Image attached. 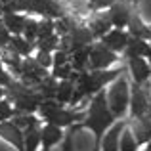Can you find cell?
<instances>
[{"label": "cell", "instance_id": "6da1fadb", "mask_svg": "<svg viewBox=\"0 0 151 151\" xmlns=\"http://www.w3.org/2000/svg\"><path fill=\"white\" fill-rule=\"evenodd\" d=\"M115 121V115L111 113L109 105H107V100H105V94H96V98L90 103V113L86 117V121L82 122V126L90 128L94 134H96V145L94 149H100L101 145V136L105 132V128H109Z\"/></svg>", "mask_w": 151, "mask_h": 151}, {"label": "cell", "instance_id": "7a4b0ae2", "mask_svg": "<svg viewBox=\"0 0 151 151\" xmlns=\"http://www.w3.org/2000/svg\"><path fill=\"white\" fill-rule=\"evenodd\" d=\"M6 12H37L46 17H63V8L55 0H10L4 8Z\"/></svg>", "mask_w": 151, "mask_h": 151}, {"label": "cell", "instance_id": "3957f363", "mask_svg": "<svg viewBox=\"0 0 151 151\" xmlns=\"http://www.w3.org/2000/svg\"><path fill=\"white\" fill-rule=\"evenodd\" d=\"M107 105H109L111 113L115 117H122L126 113V105H128V82H126V78L122 75L111 86L109 96H107Z\"/></svg>", "mask_w": 151, "mask_h": 151}, {"label": "cell", "instance_id": "277c9868", "mask_svg": "<svg viewBox=\"0 0 151 151\" xmlns=\"http://www.w3.org/2000/svg\"><path fill=\"white\" fill-rule=\"evenodd\" d=\"M46 69L44 67H40L38 65V61L35 58H29V59H25V61L21 63V77H23V84H27V86H38L42 81L46 78Z\"/></svg>", "mask_w": 151, "mask_h": 151}, {"label": "cell", "instance_id": "5b68a950", "mask_svg": "<svg viewBox=\"0 0 151 151\" xmlns=\"http://www.w3.org/2000/svg\"><path fill=\"white\" fill-rule=\"evenodd\" d=\"M115 59H117L115 52H111L103 44H96L90 50V65H92V69H105L111 63H115Z\"/></svg>", "mask_w": 151, "mask_h": 151}, {"label": "cell", "instance_id": "8992f818", "mask_svg": "<svg viewBox=\"0 0 151 151\" xmlns=\"http://www.w3.org/2000/svg\"><path fill=\"white\" fill-rule=\"evenodd\" d=\"M0 136L6 142H10L17 151L25 149V134H23L21 128H17L14 122H2V124H0Z\"/></svg>", "mask_w": 151, "mask_h": 151}, {"label": "cell", "instance_id": "52a82bcc", "mask_svg": "<svg viewBox=\"0 0 151 151\" xmlns=\"http://www.w3.org/2000/svg\"><path fill=\"white\" fill-rule=\"evenodd\" d=\"M130 0H121V2H115L109 10V17L113 21L115 27L122 29L124 25H128V19L132 15V10H130Z\"/></svg>", "mask_w": 151, "mask_h": 151}, {"label": "cell", "instance_id": "ba28073f", "mask_svg": "<svg viewBox=\"0 0 151 151\" xmlns=\"http://www.w3.org/2000/svg\"><path fill=\"white\" fill-rule=\"evenodd\" d=\"M92 38H94V35H92V31H90V27H84V25L75 27L69 33L71 52H77L81 48H86V46H92Z\"/></svg>", "mask_w": 151, "mask_h": 151}, {"label": "cell", "instance_id": "9c48e42d", "mask_svg": "<svg viewBox=\"0 0 151 151\" xmlns=\"http://www.w3.org/2000/svg\"><path fill=\"white\" fill-rule=\"evenodd\" d=\"M130 107H132V115L134 117H145L149 109V103H147V96H145L144 88L140 84H134L132 90V101H130Z\"/></svg>", "mask_w": 151, "mask_h": 151}, {"label": "cell", "instance_id": "30bf717a", "mask_svg": "<svg viewBox=\"0 0 151 151\" xmlns=\"http://www.w3.org/2000/svg\"><path fill=\"white\" fill-rule=\"evenodd\" d=\"M132 134L136 138L138 145L142 144H149L151 142V122L147 121V117H134L132 121Z\"/></svg>", "mask_w": 151, "mask_h": 151}, {"label": "cell", "instance_id": "8fae6325", "mask_svg": "<svg viewBox=\"0 0 151 151\" xmlns=\"http://www.w3.org/2000/svg\"><path fill=\"white\" fill-rule=\"evenodd\" d=\"M44 101V96H42L40 92H29L25 94L23 98H19L17 101H15V109L19 111V113H33V111H37L38 107H40V103Z\"/></svg>", "mask_w": 151, "mask_h": 151}, {"label": "cell", "instance_id": "7c38bea8", "mask_svg": "<svg viewBox=\"0 0 151 151\" xmlns=\"http://www.w3.org/2000/svg\"><path fill=\"white\" fill-rule=\"evenodd\" d=\"M63 138V132L59 126H54V124H46L44 128H40V144H42V149L44 151H50L55 144H59Z\"/></svg>", "mask_w": 151, "mask_h": 151}, {"label": "cell", "instance_id": "4fadbf2b", "mask_svg": "<svg viewBox=\"0 0 151 151\" xmlns=\"http://www.w3.org/2000/svg\"><path fill=\"white\" fill-rule=\"evenodd\" d=\"M82 119H84V113H81V111H65L61 107L58 113H54L48 119V122H50V124H54V126L63 128V126H71L75 121H82Z\"/></svg>", "mask_w": 151, "mask_h": 151}, {"label": "cell", "instance_id": "5bb4252c", "mask_svg": "<svg viewBox=\"0 0 151 151\" xmlns=\"http://www.w3.org/2000/svg\"><path fill=\"white\" fill-rule=\"evenodd\" d=\"M103 46H107L111 52H121L126 48V44H128V35L122 33L121 29H113L109 31V33L103 37Z\"/></svg>", "mask_w": 151, "mask_h": 151}, {"label": "cell", "instance_id": "9a60e30c", "mask_svg": "<svg viewBox=\"0 0 151 151\" xmlns=\"http://www.w3.org/2000/svg\"><path fill=\"white\" fill-rule=\"evenodd\" d=\"M128 67H130V73H132L134 82H136V84H144V82L149 78V75H151L149 65L142 58H130Z\"/></svg>", "mask_w": 151, "mask_h": 151}, {"label": "cell", "instance_id": "2e32d148", "mask_svg": "<svg viewBox=\"0 0 151 151\" xmlns=\"http://www.w3.org/2000/svg\"><path fill=\"white\" fill-rule=\"evenodd\" d=\"M111 25H113V21L109 17V12L107 14H94L90 19V31L94 37H105L111 31Z\"/></svg>", "mask_w": 151, "mask_h": 151}, {"label": "cell", "instance_id": "e0dca14e", "mask_svg": "<svg viewBox=\"0 0 151 151\" xmlns=\"http://www.w3.org/2000/svg\"><path fill=\"white\" fill-rule=\"evenodd\" d=\"M126 58H142V55H147V58H151V46L147 44V42L144 40V38H128V44H126Z\"/></svg>", "mask_w": 151, "mask_h": 151}, {"label": "cell", "instance_id": "ac0fdd59", "mask_svg": "<svg viewBox=\"0 0 151 151\" xmlns=\"http://www.w3.org/2000/svg\"><path fill=\"white\" fill-rule=\"evenodd\" d=\"M124 122L111 126V130L105 134V140H101V151H119V138H121L122 130H124Z\"/></svg>", "mask_w": 151, "mask_h": 151}, {"label": "cell", "instance_id": "d6986e66", "mask_svg": "<svg viewBox=\"0 0 151 151\" xmlns=\"http://www.w3.org/2000/svg\"><path fill=\"white\" fill-rule=\"evenodd\" d=\"M25 21H27V19L23 17V15L15 14V12H6V14H4V19H2L4 27H6L10 33H14V35L23 33V29H25Z\"/></svg>", "mask_w": 151, "mask_h": 151}, {"label": "cell", "instance_id": "ffe728a7", "mask_svg": "<svg viewBox=\"0 0 151 151\" xmlns=\"http://www.w3.org/2000/svg\"><path fill=\"white\" fill-rule=\"evenodd\" d=\"M128 29H130V35L136 37V38H144V40L151 38V29H147V27L142 23L140 15L134 14V12H132V15H130V19H128Z\"/></svg>", "mask_w": 151, "mask_h": 151}, {"label": "cell", "instance_id": "44dd1931", "mask_svg": "<svg viewBox=\"0 0 151 151\" xmlns=\"http://www.w3.org/2000/svg\"><path fill=\"white\" fill-rule=\"evenodd\" d=\"M21 55L17 54V52H15L14 48H12V46H6V48H0V59H2L4 63H8V65L12 67V69L14 71H17L19 75H21Z\"/></svg>", "mask_w": 151, "mask_h": 151}, {"label": "cell", "instance_id": "7402d4cb", "mask_svg": "<svg viewBox=\"0 0 151 151\" xmlns=\"http://www.w3.org/2000/svg\"><path fill=\"white\" fill-rule=\"evenodd\" d=\"M23 134H25V149L23 151H37L38 144H40V128H38V124L25 128Z\"/></svg>", "mask_w": 151, "mask_h": 151}, {"label": "cell", "instance_id": "603a6c76", "mask_svg": "<svg viewBox=\"0 0 151 151\" xmlns=\"http://www.w3.org/2000/svg\"><path fill=\"white\" fill-rule=\"evenodd\" d=\"M90 50H92V46H86V48H81V50L73 52L71 65H73L75 71H82V69H84V65L90 61Z\"/></svg>", "mask_w": 151, "mask_h": 151}, {"label": "cell", "instance_id": "cb8c5ba5", "mask_svg": "<svg viewBox=\"0 0 151 151\" xmlns=\"http://www.w3.org/2000/svg\"><path fill=\"white\" fill-rule=\"evenodd\" d=\"M138 142H136V138H134V134H132V130H122V134H121V138H119V151H138Z\"/></svg>", "mask_w": 151, "mask_h": 151}, {"label": "cell", "instance_id": "d4e9b609", "mask_svg": "<svg viewBox=\"0 0 151 151\" xmlns=\"http://www.w3.org/2000/svg\"><path fill=\"white\" fill-rule=\"evenodd\" d=\"M73 92H75L73 82H71V81H61V82H59V86H58V92H55V101H59V103L71 101Z\"/></svg>", "mask_w": 151, "mask_h": 151}, {"label": "cell", "instance_id": "484cf974", "mask_svg": "<svg viewBox=\"0 0 151 151\" xmlns=\"http://www.w3.org/2000/svg\"><path fill=\"white\" fill-rule=\"evenodd\" d=\"M58 82H55L54 77H46L44 81L40 82V84L37 86L38 90H40V94L44 96V100H52V98H55V92H58Z\"/></svg>", "mask_w": 151, "mask_h": 151}, {"label": "cell", "instance_id": "4316f807", "mask_svg": "<svg viewBox=\"0 0 151 151\" xmlns=\"http://www.w3.org/2000/svg\"><path fill=\"white\" fill-rule=\"evenodd\" d=\"M29 92H33V88L31 86H27V84H23V82H10L8 84V98H12L14 101H17L19 98H23L25 94H29Z\"/></svg>", "mask_w": 151, "mask_h": 151}, {"label": "cell", "instance_id": "83f0119b", "mask_svg": "<svg viewBox=\"0 0 151 151\" xmlns=\"http://www.w3.org/2000/svg\"><path fill=\"white\" fill-rule=\"evenodd\" d=\"M10 46L17 52L19 55H29L31 52H33V48H35L33 42H29L27 38H21V37H14L10 40Z\"/></svg>", "mask_w": 151, "mask_h": 151}, {"label": "cell", "instance_id": "f1b7e54d", "mask_svg": "<svg viewBox=\"0 0 151 151\" xmlns=\"http://www.w3.org/2000/svg\"><path fill=\"white\" fill-rule=\"evenodd\" d=\"M38 109H40V115L46 119V121H48L52 115L58 113V111L61 109V103L55 101V100H44V101L40 103V107H38Z\"/></svg>", "mask_w": 151, "mask_h": 151}, {"label": "cell", "instance_id": "f546056e", "mask_svg": "<svg viewBox=\"0 0 151 151\" xmlns=\"http://www.w3.org/2000/svg\"><path fill=\"white\" fill-rule=\"evenodd\" d=\"M14 124L17 128H29V126H35L38 124V121L33 117L31 113H25V115H14Z\"/></svg>", "mask_w": 151, "mask_h": 151}, {"label": "cell", "instance_id": "4dcf8cb0", "mask_svg": "<svg viewBox=\"0 0 151 151\" xmlns=\"http://www.w3.org/2000/svg\"><path fill=\"white\" fill-rule=\"evenodd\" d=\"M59 46V38L55 35L52 37H46V38H38V50L40 52H52Z\"/></svg>", "mask_w": 151, "mask_h": 151}, {"label": "cell", "instance_id": "1f68e13d", "mask_svg": "<svg viewBox=\"0 0 151 151\" xmlns=\"http://www.w3.org/2000/svg\"><path fill=\"white\" fill-rule=\"evenodd\" d=\"M23 33H25V38H27V40L33 42L35 38H38V23L35 21V19H27Z\"/></svg>", "mask_w": 151, "mask_h": 151}, {"label": "cell", "instance_id": "d6a6232c", "mask_svg": "<svg viewBox=\"0 0 151 151\" xmlns=\"http://www.w3.org/2000/svg\"><path fill=\"white\" fill-rule=\"evenodd\" d=\"M55 31V23L52 19L46 17L42 23H38V38H46V37H52Z\"/></svg>", "mask_w": 151, "mask_h": 151}, {"label": "cell", "instance_id": "836d02e7", "mask_svg": "<svg viewBox=\"0 0 151 151\" xmlns=\"http://www.w3.org/2000/svg\"><path fill=\"white\" fill-rule=\"evenodd\" d=\"M73 73H75V71H73V65H71V63H65V65L54 69V75H52V77H54V78H63V81H69Z\"/></svg>", "mask_w": 151, "mask_h": 151}, {"label": "cell", "instance_id": "e575fe53", "mask_svg": "<svg viewBox=\"0 0 151 151\" xmlns=\"http://www.w3.org/2000/svg\"><path fill=\"white\" fill-rule=\"evenodd\" d=\"M10 117H14V109H12L10 101L0 100V122H4L6 119H10Z\"/></svg>", "mask_w": 151, "mask_h": 151}, {"label": "cell", "instance_id": "d590c367", "mask_svg": "<svg viewBox=\"0 0 151 151\" xmlns=\"http://www.w3.org/2000/svg\"><path fill=\"white\" fill-rule=\"evenodd\" d=\"M38 61V65L40 67H44V69H48V67L54 65V58L50 55V52H38V55L35 58Z\"/></svg>", "mask_w": 151, "mask_h": 151}, {"label": "cell", "instance_id": "8d00e7d4", "mask_svg": "<svg viewBox=\"0 0 151 151\" xmlns=\"http://www.w3.org/2000/svg\"><path fill=\"white\" fill-rule=\"evenodd\" d=\"M65 63H69V54H67V52L58 50V54L54 55V69H58V67L65 65Z\"/></svg>", "mask_w": 151, "mask_h": 151}, {"label": "cell", "instance_id": "74e56055", "mask_svg": "<svg viewBox=\"0 0 151 151\" xmlns=\"http://www.w3.org/2000/svg\"><path fill=\"white\" fill-rule=\"evenodd\" d=\"M12 37H10V31L4 27V23H0V48H6V44H10Z\"/></svg>", "mask_w": 151, "mask_h": 151}, {"label": "cell", "instance_id": "f35d334b", "mask_svg": "<svg viewBox=\"0 0 151 151\" xmlns=\"http://www.w3.org/2000/svg\"><path fill=\"white\" fill-rule=\"evenodd\" d=\"M117 0H90V8L94 10H100V8H105V6H113Z\"/></svg>", "mask_w": 151, "mask_h": 151}, {"label": "cell", "instance_id": "ab89813d", "mask_svg": "<svg viewBox=\"0 0 151 151\" xmlns=\"http://www.w3.org/2000/svg\"><path fill=\"white\" fill-rule=\"evenodd\" d=\"M73 6L78 12H86L90 8V0H73Z\"/></svg>", "mask_w": 151, "mask_h": 151}, {"label": "cell", "instance_id": "60d3db41", "mask_svg": "<svg viewBox=\"0 0 151 151\" xmlns=\"http://www.w3.org/2000/svg\"><path fill=\"white\" fill-rule=\"evenodd\" d=\"M12 82V78H10V75L6 73V71L2 69V65H0V86H8Z\"/></svg>", "mask_w": 151, "mask_h": 151}, {"label": "cell", "instance_id": "b9f144b4", "mask_svg": "<svg viewBox=\"0 0 151 151\" xmlns=\"http://www.w3.org/2000/svg\"><path fill=\"white\" fill-rule=\"evenodd\" d=\"M145 115H147V121L151 122V105H149V109H147V113H145Z\"/></svg>", "mask_w": 151, "mask_h": 151}, {"label": "cell", "instance_id": "7bdbcfd3", "mask_svg": "<svg viewBox=\"0 0 151 151\" xmlns=\"http://www.w3.org/2000/svg\"><path fill=\"white\" fill-rule=\"evenodd\" d=\"M0 14H4V4H2V0H0Z\"/></svg>", "mask_w": 151, "mask_h": 151}, {"label": "cell", "instance_id": "ee69618b", "mask_svg": "<svg viewBox=\"0 0 151 151\" xmlns=\"http://www.w3.org/2000/svg\"><path fill=\"white\" fill-rule=\"evenodd\" d=\"M4 96V90H2V86H0V98H2Z\"/></svg>", "mask_w": 151, "mask_h": 151}, {"label": "cell", "instance_id": "f6af8a7d", "mask_svg": "<svg viewBox=\"0 0 151 151\" xmlns=\"http://www.w3.org/2000/svg\"><path fill=\"white\" fill-rule=\"evenodd\" d=\"M145 151H151V142H149V145H147V149H145Z\"/></svg>", "mask_w": 151, "mask_h": 151}, {"label": "cell", "instance_id": "bcb514c9", "mask_svg": "<svg viewBox=\"0 0 151 151\" xmlns=\"http://www.w3.org/2000/svg\"><path fill=\"white\" fill-rule=\"evenodd\" d=\"M2 2H6V4H8V2H10V0H2Z\"/></svg>", "mask_w": 151, "mask_h": 151}, {"label": "cell", "instance_id": "7dc6e473", "mask_svg": "<svg viewBox=\"0 0 151 151\" xmlns=\"http://www.w3.org/2000/svg\"><path fill=\"white\" fill-rule=\"evenodd\" d=\"M149 59H151V58H149Z\"/></svg>", "mask_w": 151, "mask_h": 151}]
</instances>
